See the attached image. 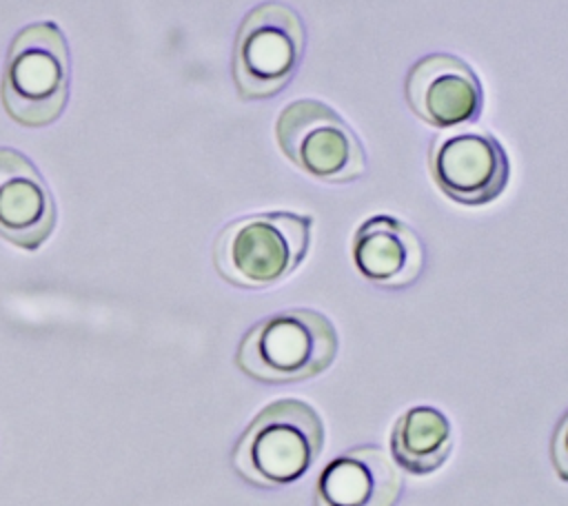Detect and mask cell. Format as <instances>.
Masks as SVG:
<instances>
[{
  "label": "cell",
  "instance_id": "cell-12",
  "mask_svg": "<svg viewBox=\"0 0 568 506\" xmlns=\"http://www.w3.org/2000/svg\"><path fill=\"white\" fill-rule=\"evenodd\" d=\"M453 448V428L448 417L433 406H413L404 411L390 433V451L402 470L410 475L435 473Z\"/></svg>",
  "mask_w": 568,
  "mask_h": 506
},
{
  "label": "cell",
  "instance_id": "cell-9",
  "mask_svg": "<svg viewBox=\"0 0 568 506\" xmlns=\"http://www.w3.org/2000/svg\"><path fill=\"white\" fill-rule=\"evenodd\" d=\"M55 224L53 198L27 155L0 146V235L22 249H38Z\"/></svg>",
  "mask_w": 568,
  "mask_h": 506
},
{
  "label": "cell",
  "instance_id": "cell-4",
  "mask_svg": "<svg viewBox=\"0 0 568 506\" xmlns=\"http://www.w3.org/2000/svg\"><path fill=\"white\" fill-rule=\"evenodd\" d=\"M69 47L58 24L36 22L11 42L2 73L7 113L24 126H47L69 98Z\"/></svg>",
  "mask_w": 568,
  "mask_h": 506
},
{
  "label": "cell",
  "instance_id": "cell-2",
  "mask_svg": "<svg viewBox=\"0 0 568 506\" xmlns=\"http://www.w3.org/2000/svg\"><path fill=\"white\" fill-rule=\"evenodd\" d=\"M313 217L275 211L233 220L213 246L217 273L244 289H266L286 280L306 257Z\"/></svg>",
  "mask_w": 568,
  "mask_h": 506
},
{
  "label": "cell",
  "instance_id": "cell-10",
  "mask_svg": "<svg viewBox=\"0 0 568 506\" xmlns=\"http://www.w3.org/2000/svg\"><path fill=\"white\" fill-rule=\"evenodd\" d=\"M402 473L379 446H355L328 462L315 484V506H395Z\"/></svg>",
  "mask_w": 568,
  "mask_h": 506
},
{
  "label": "cell",
  "instance_id": "cell-6",
  "mask_svg": "<svg viewBox=\"0 0 568 506\" xmlns=\"http://www.w3.org/2000/svg\"><path fill=\"white\" fill-rule=\"evenodd\" d=\"M277 144L306 175L322 182H351L364 175L366 153L355 131L324 102L295 100L275 122Z\"/></svg>",
  "mask_w": 568,
  "mask_h": 506
},
{
  "label": "cell",
  "instance_id": "cell-7",
  "mask_svg": "<svg viewBox=\"0 0 568 506\" xmlns=\"http://www.w3.org/2000/svg\"><path fill=\"white\" fill-rule=\"evenodd\" d=\"M428 166L439 191L466 206L497 200L510 180L504 146L490 133L477 131L439 135L430 144Z\"/></svg>",
  "mask_w": 568,
  "mask_h": 506
},
{
  "label": "cell",
  "instance_id": "cell-8",
  "mask_svg": "<svg viewBox=\"0 0 568 506\" xmlns=\"http://www.w3.org/2000/svg\"><path fill=\"white\" fill-rule=\"evenodd\" d=\"M406 102L424 122L448 129L479 118L484 91L464 60L450 53H430L410 67Z\"/></svg>",
  "mask_w": 568,
  "mask_h": 506
},
{
  "label": "cell",
  "instance_id": "cell-5",
  "mask_svg": "<svg viewBox=\"0 0 568 506\" xmlns=\"http://www.w3.org/2000/svg\"><path fill=\"white\" fill-rule=\"evenodd\" d=\"M306 29L295 9L264 2L246 13L233 47V80L244 100L273 98L288 87L304 58Z\"/></svg>",
  "mask_w": 568,
  "mask_h": 506
},
{
  "label": "cell",
  "instance_id": "cell-1",
  "mask_svg": "<svg viewBox=\"0 0 568 506\" xmlns=\"http://www.w3.org/2000/svg\"><path fill=\"white\" fill-rule=\"evenodd\" d=\"M324 448V422L304 399L264 406L233 451L235 470L262 488H282L308 473Z\"/></svg>",
  "mask_w": 568,
  "mask_h": 506
},
{
  "label": "cell",
  "instance_id": "cell-13",
  "mask_svg": "<svg viewBox=\"0 0 568 506\" xmlns=\"http://www.w3.org/2000/svg\"><path fill=\"white\" fill-rule=\"evenodd\" d=\"M550 455H552V464H555L557 475L568 482V413L561 417V422L555 431Z\"/></svg>",
  "mask_w": 568,
  "mask_h": 506
},
{
  "label": "cell",
  "instance_id": "cell-3",
  "mask_svg": "<svg viewBox=\"0 0 568 506\" xmlns=\"http://www.w3.org/2000/svg\"><path fill=\"white\" fill-rule=\"evenodd\" d=\"M337 355L333 322L313 308H286L257 322L240 342L237 366L264 384L304 382Z\"/></svg>",
  "mask_w": 568,
  "mask_h": 506
},
{
  "label": "cell",
  "instance_id": "cell-11",
  "mask_svg": "<svg viewBox=\"0 0 568 506\" xmlns=\"http://www.w3.org/2000/svg\"><path fill=\"white\" fill-rule=\"evenodd\" d=\"M353 262L368 282L384 289H404L424 271V244L406 222L373 215L355 231Z\"/></svg>",
  "mask_w": 568,
  "mask_h": 506
}]
</instances>
